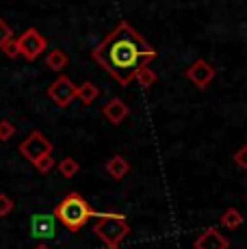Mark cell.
I'll return each instance as SVG.
<instances>
[{
	"label": "cell",
	"instance_id": "11",
	"mask_svg": "<svg viewBox=\"0 0 247 249\" xmlns=\"http://www.w3.org/2000/svg\"><path fill=\"white\" fill-rule=\"evenodd\" d=\"M128 171H130V162L124 159V156L115 154V156H111V159H108V162H106V174L111 176L113 180L126 178Z\"/></svg>",
	"mask_w": 247,
	"mask_h": 249
},
{
	"label": "cell",
	"instance_id": "21",
	"mask_svg": "<svg viewBox=\"0 0 247 249\" xmlns=\"http://www.w3.org/2000/svg\"><path fill=\"white\" fill-rule=\"evenodd\" d=\"M232 159H234L236 167H239L241 171H245V169H247V147H245V145H241V147H239V152H236V154L232 156Z\"/></svg>",
	"mask_w": 247,
	"mask_h": 249
},
{
	"label": "cell",
	"instance_id": "1",
	"mask_svg": "<svg viewBox=\"0 0 247 249\" xmlns=\"http://www.w3.org/2000/svg\"><path fill=\"white\" fill-rule=\"evenodd\" d=\"M91 56L100 68L117 80L120 87H128L137 71L150 68L159 52L132 28V24L120 22L93 48Z\"/></svg>",
	"mask_w": 247,
	"mask_h": 249
},
{
	"label": "cell",
	"instance_id": "23",
	"mask_svg": "<svg viewBox=\"0 0 247 249\" xmlns=\"http://www.w3.org/2000/svg\"><path fill=\"white\" fill-rule=\"evenodd\" d=\"M35 249H50V247H48V245H37Z\"/></svg>",
	"mask_w": 247,
	"mask_h": 249
},
{
	"label": "cell",
	"instance_id": "15",
	"mask_svg": "<svg viewBox=\"0 0 247 249\" xmlns=\"http://www.w3.org/2000/svg\"><path fill=\"white\" fill-rule=\"evenodd\" d=\"M56 169L61 171V176H63V178H74V176L78 174L80 165H78V160H76V159H72V156H65V159L56 165Z\"/></svg>",
	"mask_w": 247,
	"mask_h": 249
},
{
	"label": "cell",
	"instance_id": "13",
	"mask_svg": "<svg viewBox=\"0 0 247 249\" xmlns=\"http://www.w3.org/2000/svg\"><path fill=\"white\" fill-rule=\"evenodd\" d=\"M70 59L68 54H65V50H61V48H54V50H50L48 54H46V65H48V70L52 71H63L68 68Z\"/></svg>",
	"mask_w": 247,
	"mask_h": 249
},
{
	"label": "cell",
	"instance_id": "16",
	"mask_svg": "<svg viewBox=\"0 0 247 249\" xmlns=\"http://www.w3.org/2000/svg\"><path fill=\"white\" fill-rule=\"evenodd\" d=\"M132 80H137L141 89H150L152 85L156 83V74H154V70H152V68H143V70L137 71Z\"/></svg>",
	"mask_w": 247,
	"mask_h": 249
},
{
	"label": "cell",
	"instance_id": "4",
	"mask_svg": "<svg viewBox=\"0 0 247 249\" xmlns=\"http://www.w3.org/2000/svg\"><path fill=\"white\" fill-rule=\"evenodd\" d=\"M18 50L26 61H37L46 50H48V39L41 35L37 28H26L20 37L16 39Z\"/></svg>",
	"mask_w": 247,
	"mask_h": 249
},
{
	"label": "cell",
	"instance_id": "18",
	"mask_svg": "<svg viewBox=\"0 0 247 249\" xmlns=\"http://www.w3.org/2000/svg\"><path fill=\"white\" fill-rule=\"evenodd\" d=\"M16 135V126L9 119H0V141H9Z\"/></svg>",
	"mask_w": 247,
	"mask_h": 249
},
{
	"label": "cell",
	"instance_id": "2",
	"mask_svg": "<svg viewBox=\"0 0 247 249\" xmlns=\"http://www.w3.org/2000/svg\"><path fill=\"white\" fill-rule=\"evenodd\" d=\"M54 219L61 223L63 228H68L70 232H80L85 226H87V221L91 217H98V213L89 206V202L83 197L80 193H68L63 199H61L59 204H56L54 208Z\"/></svg>",
	"mask_w": 247,
	"mask_h": 249
},
{
	"label": "cell",
	"instance_id": "12",
	"mask_svg": "<svg viewBox=\"0 0 247 249\" xmlns=\"http://www.w3.org/2000/svg\"><path fill=\"white\" fill-rule=\"evenodd\" d=\"M76 98L80 100V102L85 104V107H91L93 102L100 98V89L96 87L93 83H89V80H85V83L76 85Z\"/></svg>",
	"mask_w": 247,
	"mask_h": 249
},
{
	"label": "cell",
	"instance_id": "3",
	"mask_svg": "<svg viewBox=\"0 0 247 249\" xmlns=\"http://www.w3.org/2000/svg\"><path fill=\"white\" fill-rule=\"evenodd\" d=\"M93 234H96L106 247H115L130 234V226H128L126 217L120 213H98V221H96V226H93Z\"/></svg>",
	"mask_w": 247,
	"mask_h": 249
},
{
	"label": "cell",
	"instance_id": "10",
	"mask_svg": "<svg viewBox=\"0 0 247 249\" xmlns=\"http://www.w3.org/2000/svg\"><path fill=\"white\" fill-rule=\"evenodd\" d=\"M102 115L108 119L111 124H122L124 119L130 115V108L126 107V102H124L122 98H113V100H108L106 104L102 107Z\"/></svg>",
	"mask_w": 247,
	"mask_h": 249
},
{
	"label": "cell",
	"instance_id": "14",
	"mask_svg": "<svg viewBox=\"0 0 247 249\" xmlns=\"http://www.w3.org/2000/svg\"><path fill=\"white\" fill-rule=\"evenodd\" d=\"M241 223H243V214H241L236 208L223 210V214H221V219H219V226L221 228L236 230V228H241Z\"/></svg>",
	"mask_w": 247,
	"mask_h": 249
},
{
	"label": "cell",
	"instance_id": "7",
	"mask_svg": "<svg viewBox=\"0 0 247 249\" xmlns=\"http://www.w3.org/2000/svg\"><path fill=\"white\" fill-rule=\"evenodd\" d=\"M184 76H187V80H189V83H191L195 89L204 91V89L208 87V85L212 83V80H215L217 70L212 68V65L208 63L206 59H195L187 70H184Z\"/></svg>",
	"mask_w": 247,
	"mask_h": 249
},
{
	"label": "cell",
	"instance_id": "24",
	"mask_svg": "<svg viewBox=\"0 0 247 249\" xmlns=\"http://www.w3.org/2000/svg\"><path fill=\"white\" fill-rule=\"evenodd\" d=\"M106 249H120V245H115V247H106Z\"/></svg>",
	"mask_w": 247,
	"mask_h": 249
},
{
	"label": "cell",
	"instance_id": "19",
	"mask_svg": "<svg viewBox=\"0 0 247 249\" xmlns=\"http://www.w3.org/2000/svg\"><path fill=\"white\" fill-rule=\"evenodd\" d=\"M11 213H13V199L9 197V195L0 193V219H4Z\"/></svg>",
	"mask_w": 247,
	"mask_h": 249
},
{
	"label": "cell",
	"instance_id": "17",
	"mask_svg": "<svg viewBox=\"0 0 247 249\" xmlns=\"http://www.w3.org/2000/svg\"><path fill=\"white\" fill-rule=\"evenodd\" d=\"M33 167H35L39 174H50L52 167H56V162H54V159H52V154H48V156H44V159L33 162Z\"/></svg>",
	"mask_w": 247,
	"mask_h": 249
},
{
	"label": "cell",
	"instance_id": "8",
	"mask_svg": "<svg viewBox=\"0 0 247 249\" xmlns=\"http://www.w3.org/2000/svg\"><path fill=\"white\" fill-rule=\"evenodd\" d=\"M31 236L37 241L46 238H56V219L54 214H33L31 217Z\"/></svg>",
	"mask_w": 247,
	"mask_h": 249
},
{
	"label": "cell",
	"instance_id": "9",
	"mask_svg": "<svg viewBox=\"0 0 247 249\" xmlns=\"http://www.w3.org/2000/svg\"><path fill=\"white\" fill-rule=\"evenodd\" d=\"M230 241L217 228H206L195 238V249H228Z\"/></svg>",
	"mask_w": 247,
	"mask_h": 249
},
{
	"label": "cell",
	"instance_id": "5",
	"mask_svg": "<svg viewBox=\"0 0 247 249\" xmlns=\"http://www.w3.org/2000/svg\"><path fill=\"white\" fill-rule=\"evenodd\" d=\"M18 150H20V154L24 156L28 162H35V160L44 159V156L52 154V143L44 137V132L33 130L31 135H28L24 141L20 143V147H18Z\"/></svg>",
	"mask_w": 247,
	"mask_h": 249
},
{
	"label": "cell",
	"instance_id": "22",
	"mask_svg": "<svg viewBox=\"0 0 247 249\" xmlns=\"http://www.w3.org/2000/svg\"><path fill=\"white\" fill-rule=\"evenodd\" d=\"M2 52H4V56H7V59H18V56H20V50H18L16 39H9L7 44L2 46Z\"/></svg>",
	"mask_w": 247,
	"mask_h": 249
},
{
	"label": "cell",
	"instance_id": "6",
	"mask_svg": "<svg viewBox=\"0 0 247 249\" xmlns=\"http://www.w3.org/2000/svg\"><path fill=\"white\" fill-rule=\"evenodd\" d=\"M46 95L50 98V102H54L59 108H68L70 104L76 100V85L68 76H59L56 80H52L46 89Z\"/></svg>",
	"mask_w": 247,
	"mask_h": 249
},
{
	"label": "cell",
	"instance_id": "20",
	"mask_svg": "<svg viewBox=\"0 0 247 249\" xmlns=\"http://www.w3.org/2000/svg\"><path fill=\"white\" fill-rule=\"evenodd\" d=\"M9 39H13V28L0 18V50H2V46L7 44Z\"/></svg>",
	"mask_w": 247,
	"mask_h": 249
}]
</instances>
